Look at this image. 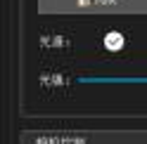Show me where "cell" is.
Here are the masks:
<instances>
[{"label": "cell", "mask_w": 147, "mask_h": 144, "mask_svg": "<svg viewBox=\"0 0 147 144\" xmlns=\"http://www.w3.org/2000/svg\"><path fill=\"white\" fill-rule=\"evenodd\" d=\"M105 43H107L109 50H119V47H121V43H123V35L121 33H109L107 38H105Z\"/></svg>", "instance_id": "obj_1"}]
</instances>
